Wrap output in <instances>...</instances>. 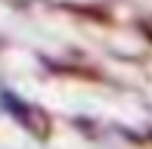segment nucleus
<instances>
[{"instance_id":"1","label":"nucleus","mask_w":152,"mask_h":149,"mask_svg":"<svg viewBox=\"0 0 152 149\" xmlns=\"http://www.w3.org/2000/svg\"><path fill=\"white\" fill-rule=\"evenodd\" d=\"M0 99H3V109L10 112L25 131H31L34 137H44V134L50 131V118H47L44 109H37V106H31V103H25V99L12 96V93H3Z\"/></svg>"}]
</instances>
